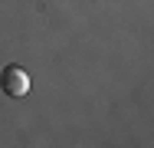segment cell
I'll list each match as a JSON object with an SVG mask.
<instances>
[{
    "instance_id": "6da1fadb",
    "label": "cell",
    "mask_w": 154,
    "mask_h": 148,
    "mask_svg": "<svg viewBox=\"0 0 154 148\" xmlns=\"http://www.w3.org/2000/svg\"><path fill=\"white\" fill-rule=\"evenodd\" d=\"M0 89H3L7 95H13V99L26 95V92H30V76H26V69H20V66H7V69L0 72Z\"/></svg>"
}]
</instances>
